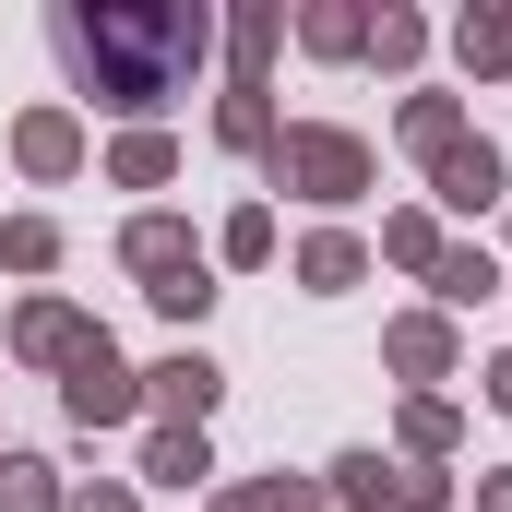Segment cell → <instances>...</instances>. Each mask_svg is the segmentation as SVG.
I'll list each match as a JSON object with an SVG mask.
<instances>
[{"instance_id":"6da1fadb","label":"cell","mask_w":512,"mask_h":512,"mask_svg":"<svg viewBox=\"0 0 512 512\" xmlns=\"http://www.w3.org/2000/svg\"><path fill=\"white\" fill-rule=\"evenodd\" d=\"M191 48H203V24H191V12H60V60H72L96 96H120V108L167 96Z\"/></svg>"}]
</instances>
